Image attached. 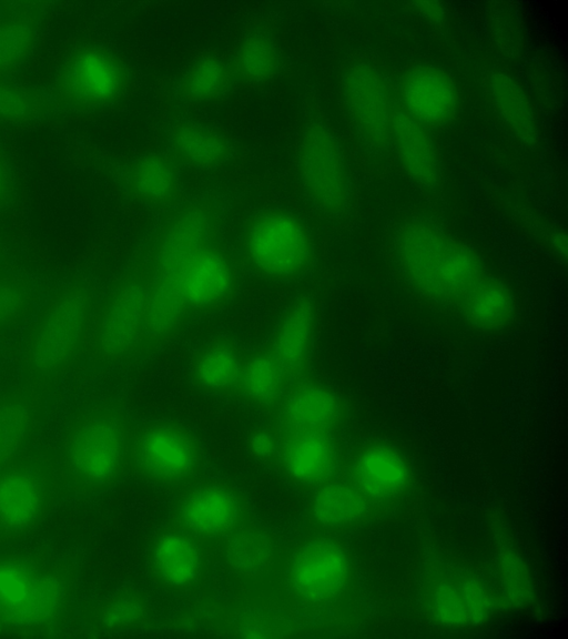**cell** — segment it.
<instances>
[{
  "mask_svg": "<svg viewBox=\"0 0 568 639\" xmlns=\"http://www.w3.org/2000/svg\"><path fill=\"white\" fill-rule=\"evenodd\" d=\"M75 577L67 564L27 550L0 552V635L43 636L69 618Z\"/></svg>",
  "mask_w": 568,
  "mask_h": 639,
  "instance_id": "1",
  "label": "cell"
},
{
  "mask_svg": "<svg viewBox=\"0 0 568 639\" xmlns=\"http://www.w3.org/2000/svg\"><path fill=\"white\" fill-rule=\"evenodd\" d=\"M393 262L399 278L424 301L458 305L485 276L475 250L426 219L406 222L393 243Z\"/></svg>",
  "mask_w": 568,
  "mask_h": 639,
  "instance_id": "2",
  "label": "cell"
},
{
  "mask_svg": "<svg viewBox=\"0 0 568 639\" xmlns=\"http://www.w3.org/2000/svg\"><path fill=\"white\" fill-rule=\"evenodd\" d=\"M92 288L74 281L57 290L30 325L22 384L48 394L85 353L95 311Z\"/></svg>",
  "mask_w": 568,
  "mask_h": 639,
  "instance_id": "3",
  "label": "cell"
},
{
  "mask_svg": "<svg viewBox=\"0 0 568 639\" xmlns=\"http://www.w3.org/2000/svg\"><path fill=\"white\" fill-rule=\"evenodd\" d=\"M134 426L115 403L79 412L59 447L61 478L73 491L92 494L112 487L131 462Z\"/></svg>",
  "mask_w": 568,
  "mask_h": 639,
  "instance_id": "4",
  "label": "cell"
},
{
  "mask_svg": "<svg viewBox=\"0 0 568 639\" xmlns=\"http://www.w3.org/2000/svg\"><path fill=\"white\" fill-rule=\"evenodd\" d=\"M153 271L144 256L126 267L95 306L85 354L94 367L138 357Z\"/></svg>",
  "mask_w": 568,
  "mask_h": 639,
  "instance_id": "5",
  "label": "cell"
},
{
  "mask_svg": "<svg viewBox=\"0 0 568 639\" xmlns=\"http://www.w3.org/2000/svg\"><path fill=\"white\" fill-rule=\"evenodd\" d=\"M246 265L257 276L272 282H293L313 266L315 248L306 225L282 210L256 214L243 237Z\"/></svg>",
  "mask_w": 568,
  "mask_h": 639,
  "instance_id": "6",
  "label": "cell"
},
{
  "mask_svg": "<svg viewBox=\"0 0 568 639\" xmlns=\"http://www.w3.org/2000/svg\"><path fill=\"white\" fill-rule=\"evenodd\" d=\"M297 175L312 206L325 217L339 220L353 205V183L342 145L321 122L306 124L296 149Z\"/></svg>",
  "mask_w": 568,
  "mask_h": 639,
  "instance_id": "7",
  "label": "cell"
},
{
  "mask_svg": "<svg viewBox=\"0 0 568 639\" xmlns=\"http://www.w3.org/2000/svg\"><path fill=\"white\" fill-rule=\"evenodd\" d=\"M52 464L23 452L0 468V544L24 536L48 514L55 495Z\"/></svg>",
  "mask_w": 568,
  "mask_h": 639,
  "instance_id": "8",
  "label": "cell"
},
{
  "mask_svg": "<svg viewBox=\"0 0 568 639\" xmlns=\"http://www.w3.org/2000/svg\"><path fill=\"white\" fill-rule=\"evenodd\" d=\"M201 449L193 434L172 420L134 426L131 463L144 478L173 484L191 477L200 466Z\"/></svg>",
  "mask_w": 568,
  "mask_h": 639,
  "instance_id": "9",
  "label": "cell"
},
{
  "mask_svg": "<svg viewBox=\"0 0 568 639\" xmlns=\"http://www.w3.org/2000/svg\"><path fill=\"white\" fill-rule=\"evenodd\" d=\"M220 214L209 201L174 210L153 234L144 258L153 273L180 272L195 255L217 244Z\"/></svg>",
  "mask_w": 568,
  "mask_h": 639,
  "instance_id": "10",
  "label": "cell"
},
{
  "mask_svg": "<svg viewBox=\"0 0 568 639\" xmlns=\"http://www.w3.org/2000/svg\"><path fill=\"white\" fill-rule=\"evenodd\" d=\"M126 72L109 51L84 47L61 64L55 82L58 101L74 110H92L114 102L123 92Z\"/></svg>",
  "mask_w": 568,
  "mask_h": 639,
  "instance_id": "11",
  "label": "cell"
},
{
  "mask_svg": "<svg viewBox=\"0 0 568 639\" xmlns=\"http://www.w3.org/2000/svg\"><path fill=\"white\" fill-rule=\"evenodd\" d=\"M343 99L361 142L372 152L390 142L392 106L386 81L379 70L364 61L352 63L342 80Z\"/></svg>",
  "mask_w": 568,
  "mask_h": 639,
  "instance_id": "12",
  "label": "cell"
},
{
  "mask_svg": "<svg viewBox=\"0 0 568 639\" xmlns=\"http://www.w3.org/2000/svg\"><path fill=\"white\" fill-rule=\"evenodd\" d=\"M424 605L427 615L437 625L448 629H467L490 619L496 598L480 577L455 570L432 581Z\"/></svg>",
  "mask_w": 568,
  "mask_h": 639,
  "instance_id": "13",
  "label": "cell"
},
{
  "mask_svg": "<svg viewBox=\"0 0 568 639\" xmlns=\"http://www.w3.org/2000/svg\"><path fill=\"white\" fill-rule=\"evenodd\" d=\"M351 579L344 548L328 538H315L296 549L287 566L294 594L308 601H327L341 595Z\"/></svg>",
  "mask_w": 568,
  "mask_h": 639,
  "instance_id": "14",
  "label": "cell"
},
{
  "mask_svg": "<svg viewBox=\"0 0 568 639\" xmlns=\"http://www.w3.org/2000/svg\"><path fill=\"white\" fill-rule=\"evenodd\" d=\"M180 283L192 314H206L233 298L239 278L233 261L216 244L200 252L180 271Z\"/></svg>",
  "mask_w": 568,
  "mask_h": 639,
  "instance_id": "15",
  "label": "cell"
},
{
  "mask_svg": "<svg viewBox=\"0 0 568 639\" xmlns=\"http://www.w3.org/2000/svg\"><path fill=\"white\" fill-rule=\"evenodd\" d=\"M344 404L331 388L315 382L294 383L278 414L283 436L300 433L332 435L344 419Z\"/></svg>",
  "mask_w": 568,
  "mask_h": 639,
  "instance_id": "16",
  "label": "cell"
},
{
  "mask_svg": "<svg viewBox=\"0 0 568 639\" xmlns=\"http://www.w3.org/2000/svg\"><path fill=\"white\" fill-rule=\"evenodd\" d=\"M315 328L314 301L310 295L303 294L288 304L265 343L292 384L301 379L308 369Z\"/></svg>",
  "mask_w": 568,
  "mask_h": 639,
  "instance_id": "17",
  "label": "cell"
},
{
  "mask_svg": "<svg viewBox=\"0 0 568 639\" xmlns=\"http://www.w3.org/2000/svg\"><path fill=\"white\" fill-rule=\"evenodd\" d=\"M192 315L182 293L180 272L153 273L138 357L178 337Z\"/></svg>",
  "mask_w": 568,
  "mask_h": 639,
  "instance_id": "18",
  "label": "cell"
},
{
  "mask_svg": "<svg viewBox=\"0 0 568 639\" xmlns=\"http://www.w3.org/2000/svg\"><path fill=\"white\" fill-rule=\"evenodd\" d=\"M404 109L424 125H443L456 114L458 95L452 78L440 68L420 64L403 78Z\"/></svg>",
  "mask_w": 568,
  "mask_h": 639,
  "instance_id": "19",
  "label": "cell"
},
{
  "mask_svg": "<svg viewBox=\"0 0 568 639\" xmlns=\"http://www.w3.org/2000/svg\"><path fill=\"white\" fill-rule=\"evenodd\" d=\"M240 515L241 504L235 491L220 483L194 487L178 504V517L182 525L201 536L230 531Z\"/></svg>",
  "mask_w": 568,
  "mask_h": 639,
  "instance_id": "20",
  "label": "cell"
},
{
  "mask_svg": "<svg viewBox=\"0 0 568 639\" xmlns=\"http://www.w3.org/2000/svg\"><path fill=\"white\" fill-rule=\"evenodd\" d=\"M45 396L22 383L0 392V468L26 452L43 416Z\"/></svg>",
  "mask_w": 568,
  "mask_h": 639,
  "instance_id": "21",
  "label": "cell"
},
{
  "mask_svg": "<svg viewBox=\"0 0 568 639\" xmlns=\"http://www.w3.org/2000/svg\"><path fill=\"white\" fill-rule=\"evenodd\" d=\"M352 484L368 499L387 500L402 495L410 480L405 457L394 447L374 444L355 457Z\"/></svg>",
  "mask_w": 568,
  "mask_h": 639,
  "instance_id": "22",
  "label": "cell"
},
{
  "mask_svg": "<svg viewBox=\"0 0 568 639\" xmlns=\"http://www.w3.org/2000/svg\"><path fill=\"white\" fill-rule=\"evenodd\" d=\"M390 141L407 175L424 189H434L440 168L434 141L426 126L404 108H394Z\"/></svg>",
  "mask_w": 568,
  "mask_h": 639,
  "instance_id": "23",
  "label": "cell"
},
{
  "mask_svg": "<svg viewBox=\"0 0 568 639\" xmlns=\"http://www.w3.org/2000/svg\"><path fill=\"white\" fill-rule=\"evenodd\" d=\"M282 459L288 474L304 484H321L338 467L336 445L329 434L300 433L283 436Z\"/></svg>",
  "mask_w": 568,
  "mask_h": 639,
  "instance_id": "24",
  "label": "cell"
},
{
  "mask_svg": "<svg viewBox=\"0 0 568 639\" xmlns=\"http://www.w3.org/2000/svg\"><path fill=\"white\" fill-rule=\"evenodd\" d=\"M246 353L229 338H217L199 348L192 356L190 375L201 389L226 393L237 389Z\"/></svg>",
  "mask_w": 568,
  "mask_h": 639,
  "instance_id": "25",
  "label": "cell"
},
{
  "mask_svg": "<svg viewBox=\"0 0 568 639\" xmlns=\"http://www.w3.org/2000/svg\"><path fill=\"white\" fill-rule=\"evenodd\" d=\"M458 306L470 326L486 332L506 327L516 311L511 290L503 281L486 275L466 293Z\"/></svg>",
  "mask_w": 568,
  "mask_h": 639,
  "instance_id": "26",
  "label": "cell"
},
{
  "mask_svg": "<svg viewBox=\"0 0 568 639\" xmlns=\"http://www.w3.org/2000/svg\"><path fill=\"white\" fill-rule=\"evenodd\" d=\"M129 192L139 201L166 206L179 196V179L172 164L159 155H144L135 160L125 174Z\"/></svg>",
  "mask_w": 568,
  "mask_h": 639,
  "instance_id": "27",
  "label": "cell"
},
{
  "mask_svg": "<svg viewBox=\"0 0 568 639\" xmlns=\"http://www.w3.org/2000/svg\"><path fill=\"white\" fill-rule=\"evenodd\" d=\"M169 142L178 158L197 169H216L225 163L231 154L225 136L194 122L175 124L170 132Z\"/></svg>",
  "mask_w": 568,
  "mask_h": 639,
  "instance_id": "28",
  "label": "cell"
},
{
  "mask_svg": "<svg viewBox=\"0 0 568 639\" xmlns=\"http://www.w3.org/2000/svg\"><path fill=\"white\" fill-rule=\"evenodd\" d=\"M368 500L353 484L326 483L314 495L311 514L323 526L346 527L368 515Z\"/></svg>",
  "mask_w": 568,
  "mask_h": 639,
  "instance_id": "29",
  "label": "cell"
},
{
  "mask_svg": "<svg viewBox=\"0 0 568 639\" xmlns=\"http://www.w3.org/2000/svg\"><path fill=\"white\" fill-rule=\"evenodd\" d=\"M488 94L498 114L526 144L538 140L536 119L523 88L508 74L495 72L488 79Z\"/></svg>",
  "mask_w": 568,
  "mask_h": 639,
  "instance_id": "30",
  "label": "cell"
},
{
  "mask_svg": "<svg viewBox=\"0 0 568 639\" xmlns=\"http://www.w3.org/2000/svg\"><path fill=\"white\" fill-rule=\"evenodd\" d=\"M291 385L265 344L246 354L237 389L248 399L260 404L274 403L284 397Z\"/></svg>",
  "mask_w": 568,
  "mask_h": 639,
  "instance_id": "31",
  "label": "cell"
},
{
  "mask_svg": "<svg viewBox=\"0 0 568 639\" xmlns=\"http://www.w3.org/2000/svg\"><path fill=\"white\" fill-rule=\"evenodd\" d=\"M152 562L156 575L171 586L191 582L200 569V554L185 535L168 532L155 544Z\"/></svg>",
  "mask_w": 568,
  "mask_h": 639,
  "instance_id": "32",
  "label": "cell"
},
{
  "mask_svg": "<svg viewBox=\"0 0 568 639\" xmlns=\"http://www.w3.org/2000/svg\"><path fill=\"white\" fill-rule=\"evenodd\" d=\"M39 16L22 10L0 19V80L18 70L30 55L38 33Z\"/></svg>",
  "mask_w": 568,
  "mask_h": 639,
  "instance_id": "33",
  "label": "cell"
},
{
  "mask_svg": "<svg viewBox=\"0 0 568 639\" xmlns=\"http://www.w3.org/2000/svg\"><path fill=\"white\" fill-rule=\"evenodd\" d=\"M495 567L501 595L515 608H526L534 602L535 591L529 570L513 545L498 542Z\"/></svg>",
  "mask_w": 568,
  "mask_h": 639,
  "instance_id": "34",
  "label": "cell"
},
{
  "mask_svg": "<svg viewBox=\"0 0 568 639\" xmlns=\"http://www.w3.org/2000/svg\"><path fill=\"white\" fill-rule=\"evenodd\" d=\"M278 62L275 43L262 33L246 37L235 54L236 73L251 83L270 80L277 71Z\"/></svg>",
  "mask_w": 568,
  "mask_h": 639,
  "instance_id": "35",
  "label": "cell"
},
{
  "mask_svg": "<svg viewBox=\"0 0 568 639\" xmlns=\"http://www.w3.org/2000/svg\"><path fill=\"white\" fill-rule=\"evenodd\" d=\"M232 73L217 58L207 57L194 63L182 80V93L191 101H211L229 88Z\"/></svg>",
  "mask_w": 568,
  "mask_h": 639,
  "instance_id": "36",
  "label": "cell"
},
{
  "mask_svg": "<svg viewBox=\"0 0 568 639\" xmlns=\"http://www.w3.org/2000/svg\"><path fill=\"white\" fill-rule=\"evenodd\" d=\"M32 282L13 273L0 272V332L21 323L33 310Z\"/></svg>",
  "mask_w": 568,
  "mask_h": 639,
  "instance_id": "37",
  "label": "cell"
},
{
  "mask_svg": "<svg viewBox=\"0 0 568 639\" xmlns=\"http://www.w3.org/2000/svg\"><path fill=\"white\" fill-rule=\"evenodd\" d=\"M44 97L30 88L0 80V121L30 122L45 113Z\"/></svg>",
  "mask_w": 568,
  "mask_h": 639,
  "instance_id": "38",
  "label": "cell"
},
{
  "mask_svg": "<svg viewBox=\"0 0 568 639\" xmlns=\"http://www.w3.org/2000/svg\"><path fill=\"white\" fill-rule=\"evenodd\" d=\"M229 560L240 572L254 576L263 572L272 560L270 541L260 532L243 531L229 545Z\"/></svg>",
  "mask_w": 568,
  "mask_h": 639,
  "instance_id": "39",
  "label": "cell"
},
{
  "mask_svg": "<svg viewBox=\"0 0 568 639\" xmlns=\"http://www.w3.org/2000/svg\"><path fill=\"white\" fill-rule=\"evenodd\" d=\"M250 448L258 457L271 456L276 448L275 437L266 430H257L250 438Z\"/></svg>",
  "mask_w": 568,
  "mask_h": 639,
  "instance_id": "40",
  "label": "cell"
},
{
  "mask_svg": "<svg viewBox=\"0 0 568 639\" xmlns=\"http://www.w3.org/2000/svg\"><path fill=\"white\" fill-rule=\"evenodd\" d=\"M14 190L13 179L6 159L0 153V205L6 204Z\"/></svg>",
  "mask_w": 568,
  "mask_h": 639,
  "instance_id": "41",
  "label": "cell"
},
{
  "mask_svg": "<svg viewBox=\"0 0 568 639\" xmlns=\"http://www.w3.org/2000/svg\"><path fill=\"white\" fill-rule=\"evenodd\" d=\"M418 11L426 18L438 20L443 17L444 11L439 3L436 2H417L414 3Z\"/></svg>",
  "mask_w": 568,
  "mask_h": 639,
  "instance_id": "42",
  "label": "cell"
}]
</instances>
